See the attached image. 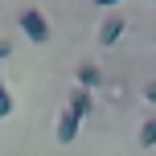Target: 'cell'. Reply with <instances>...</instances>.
Returning a JSON list of instances; mask_svg holds the SVG:
<instances>
[{"mask_svg":"<svg viewBox=\"0 0 156 156\" xmlns=\"http://www.w3.org/2000/svg\"><path fill=\"white\" fill-rule=\"evenodd\" d=\"M16 25H21V33L29 41H37V45L49 41V21H45L41 8H21V12H16Z\"/></svg>","mask_w":156,"mask_h":156,"instance_id":"cell-1","label":"cell"},{"mask_svg":"<svg viewBox=\"0 0 156 156\" xmlns=\"http://www.w3.org/2000/svg\"><path fill=\"white\" fill-rule=\"evenodd\" d=\"M123 29H127L123 12H111V16H103V25H99V45H115V41L123 37Z\"/></svg>","mask_w":156,"mask_h":156,"instance_id":"cell-2","label":"cell"},{"mask_svg":"<svg viewBox=\"0 0 156 156\" xmlns=\"http://www.w3.org/2000/svg\"><path fill=\"white\" fill-rule=\"evenodd\" d=\"M78 123H82V119H78L70 107H62V115H58V144H70L78 136Z\"/></svg>","mask_w":156,"mask_h":156,"instance_id":"cell-3","label":"cell"},{"mask_svg":"<svg viewBox=\"0 0 156 156\" xmlns=\"http://www.w3.org/2000/svg\"><path fill=\"white\" fill-rule=\"evenodd\" d=\"M66 107H70V111H74L78 119H86V115L94 111V99H90V90H82V86H74V90H70V103H66Z\"/></svg>","mask_w":156,"mask_h":156,"instance_id":"cell-4","label":"cell"},{"mask_svg":"<svg viewBox=\"0 0 156 156\" xmlns=\"http://www.w3.org/2000/svg\"><path fill=\"white\" fill-rule=\"evenodd\" d=\"M74 78H78V86H82V90H94V86H103V70H99L94 62H82Z\"/></svg>","mask_w":156,"mask_h":156,"instance_id":"cell-5","label":"cell"},{"mask_svg":"<svg viewBox=\"0 0 156 156\" xmlns=\"http://www.w3.org/2000/svg\"><path fill=\"white\" fill-rule=\"evenodd\" d=\"M140 148H156V115H148L140 123Z\"/></svg>","mask_w":156,"mask_h":156,"instance_id":"cell-6","label":"cell"},{"mask_svg":"<svg viewBox=\"0 0 156 156\" xmlns=\"http://www.w3.org/2000/svg\"><path fill=\"white\" fill-rule=\"evenodd\" d=\"M4 115H12V94H8L4 78H0V119H4Z\"/></svg>","mask_w":156,"mask_h":156,"instance_id":"cell-7","label":"cell"},{"mask_svg":"<svg viewBox=\"0 0 156 156\" xmlns=\"http://www.w3.org/2000/svg\"><path fill=\"white\" fill-rule=\"evenodd\" d=\"M144 99H148V103H156V78H152V82H144Z\"/></svg>","mask_w":156,"mask_h":156,"instance_id":"cell-8","label":"cell"},{"mask_svg":"<svg viewBox=\"0 0 156 156\" xmlns=\"http://www.w3.org/2000/svg\"><path fill=\"white\" fill-rule=\"evenodd\" d=\"M94 4H99V8H111V4H119V0H94Z\"/></svg>","mask_w":156,"mask_h":156,"instance_id":"cell-9","label":"cell"},{"mask_svg":"<svg viewBox=\"0 0 156 156\" xmlns=\"http://www.w3.org/2000/svg\"><path fill=\"white\" fill-rule=\"evenodd\" d=\"M4 58H8V41H0V62H4Z\"/></svg>","mask_w":156,"mask_h":156,"instance_id":"cell-10","label":"cell"}]
</instances>
